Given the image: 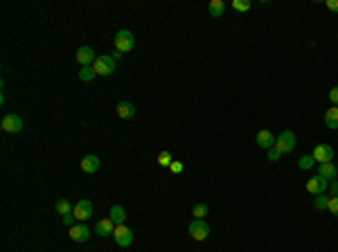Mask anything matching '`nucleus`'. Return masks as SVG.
Wrapping results in <instances>:
<instances>
[{
  "mask_svg": "<svg viewBox=\"0 0 338 252\" xmlns=\"http://www.w3.org/2000/svg\"><path fill=\"white\" fill-rule=\"evenodd\" d=\"M329 99H332V106H338V86H334L329 90Z\"/></svg>",
  "mask_w": 338,
  "mask_h": 252,
  "instance_id": "29",
  "label": "nucleus"
},
{
  "mask_svg": "<svg viewBox=\"0 0 338 252\" xmlns=\"http://www.w3.org/2000/svg\"><path fill=\"white\" fill-rule=\"evenodd\" d=\"M275 140H277V137H275L270 131H260L257 133V146H262V149H266V151L273 149Z\"/></svg>",
  "mask_w": 338,
  "mask_h": 252,
  "instance_id": "14",
  "label": "nucleus"
},
{
  "mask_svg": "<svg viewBox=\"0 0 338 252\" xmlns=\"http://www.w3.org/2000/svg\"><path fill=\"white\" fill-rule=\"evenodd\" d=\"M70 239H72L74 243H86L90 239V228L86 223H74L72 228H70Z\"/></svg>",
  "mask_w": 338,
  "mask_h": 252,
  "instance_id": "9",
  "label": "nucleus"
},
{
  "mask_svg": "<svg viewBox=\"0 0 338 252\" xmlns=\"http://www.w3.org/2000/svg\"><path fill=\"white\" fill-rule=\"evenodd\" d=\"M74 218H77L79 223H86L90 216H93V203H90L88 198H81L74 203Z\"/></svg>",
  "mask_w": 338,
  "mask_h": 252,
  "instance_id": "4",
  "label": "nucleus"
},
{
  "mask_svg": "<svg viewBox=\"0 0 338 252\" xmlns=\"http://www.w3.org/2000/svg\"><path fill=\"white\" fill-rule=\"evenodd\" d=\"M232 9H237V11H248V9H250V2H248V0H232Z\"/></svg>",
  "mask_w": 338,
  "mask_h": 252,
  "instance_id": "26",
  "label": "nucleus"
},
{
  "mask_svg": "<svg viewBox=\"0 0 338 252\" xmlns=\"http://www.w3.org/2000/svg\"><path fill=\"white\" fill-rule=\"evenodd\" d=\"M113 239H115V243H118L120 248H129L133 243V232L127 225H118L115 232H113Z\"/></svg>",
  "mask_w": 338,
  "mask_h": 252,
  "instance_id": "8",
  "label": "nucleus"
},
{
  "mask_svg": "<svg viewBox=\"0 0 338 252\" xmlns=\"http://www.w3.org/2000/svg\"><path fill=\"white\" fill-rule=\"evenodd\" d=\"M329 194L338 196V180H332V183H329Z\"/></svg>",
  "mask_w": 338,
  "mask_h": 252,
  "instance_id": "32",
  "label": "nucleus"
},
{
  "mask_svg": "<svg viewBox=\"0 0 338 252\" xmlns=\"http://www.w3.org/2000/svg\"><path fill=\"white\" fill-rule=\"evenodd\" d=\"M307 191L309 194H314V196H320V194H327V189H329V180H325L323 176H314V178H309L307 180Z\"/></svg>",
  "mask_w": 338,
  "mask_h": 252,
  "instance_id": "6",
  "label": "nucleus"
},
{
  "mask_svg": "<svg viewBox=\"0 0 338 252\" xmlns=\"http://www.w3.org/2000/svg\"><path fill=\"white\" fill-rule=\"evenodd\" d=\"M327 7L332 11H338V0H327Z\"/></svg>",
  "mask_w": 338,
  "mask_h": 252,
  "instance_id": "33",
  "label": "nucleus"
},
{
  "mask_svg": "<svg viewBox=\"0 0 338 252\" xmlns=\"http://www.w3.org/2000/svg\"><path fill=\"white\" fill-rule=\"evenodd\" d=\"M329 212L334 214V216H338V196H332V198H329Z\"/></svg>",
  "mask_w": 338,
  "mask_h": 252,
  "instance_id": "27",
  "label": "nucleus"
},
{
  "mask_svg": "<svg viewBox=\"0 0 338 252\" xmlns=\"http://www.w3.org/2000/svg\"><path fill=\"white\" fill-rule=\"evenodd\" d=\"M95 77H97V72H95L93 65H86V68L79 70V79H81V81H86V83H90Z\"/></svg>",
  "mask_w": 338,
  "mask_h": 252,
  "instance_id": "22",
  "label": "nucleus"
},
{
  "mask_svg": "<svg viewBox=\"0 0 338 252\" xmlns=\"http://www.w3.org/2000/svg\"><path fill=\"white\" fill-rule=\"evenodd\" d=\"M81 169L86 171V174H95V171H99V158L97 155H86L81 160Z\"/></svg>",
  "mask_w": 338,
  "mask_h": 252,
  "instance_id": "17",
  "label": "nucleus"
},
{
  "mask_svg": "<svg viewBox=\"0 0 338 252\" xmlns=\"http://www.w3.org/2000/svg\"><path fill=\"white\" fill-rule=\"evenodd\" d=\"M295 144H298V140H295V133L293 131H282L277 135V140H275V149L279 151V153H291V151L295 149Z\"/></svg>",
  "mask_w": 338,
  "mask_h": 252,
  "instance_id": "2",
  "label": "nucleus"
},
{
  "mask_svg": "<svg viewBox=\"0 0 338 252\" xmlns=\"http://www.w3.org/2000/svg\"><path fill=\"white\" fill-rule=\"evenodd\" d=\"M325 126L327 128H338V106L327 108V113H325Z\"/></svg>",
  "mask_w": 338,
  "mask_h": 252,
  "instance_id": "19",
  "label": "nucleus"
},
{
  "mask_svg": "<svg viewBox=\"0 0 338 252\" xmlns=\"http://www.w3.org/2000/svg\"><path fill=\"white\" fill-rule=\"evenodd\" d=\"M207 11H210L212 18H221L225 14V2L223 0H212L210 5H207Z\"/></svg>",
  "mask_w": 338,
  "mask_h": 252,
  "instance_id": "18",
  "label": "nucleus"
},
{
  "mask_svg": "<svg viewBox=\"0 0 338 252\" xmlns=\"http://www.w3.org/2000/svg\"><path fill=\"white\" fill-rule=\"evenodd\" d=\"M169 169H172L174 174H183V169H185V167H183V162H181V160H174Z\"/></svg>",
  "mask_w": 338,
  "mask_h": 252,
  "instance_id": "31",
  "label": "nucleus"
},
{
  "mask_svg": "<svg viewBox=\"0 0 338 252\" xmlns=\"http://www.w3.org/2000/svg\"><path fill=\"white\" fill-rule=\"evenodd\" d=\"M74 221H77V218H74V214H66V216H61V223L68 225V228H72Z\"/></svg>",
  "mask_w": 338,
  "mask_h": 252,
  "instance_id": "28",
  "label": "nucleus"
},
{
  "mask_svg": "<svg viewBox=\"0 0 338 252\" xmlns=\"http://www.w3.org/2000/svg\"><path fill=\"white\" fill-rule=\"evenodd\" d=\"M314 207L320 209V212H323V209H327V207H329V196H327V194L316 196V198H314Z\"/></svg>",
  "mask_w": 338,
  "mask_h": 252,
  "instance_id": "24",
  "label": "nucleus"
},
{
  "mask_svg": "<svg viewBox=\"0 0 338 252\" xmlns=\"http://www.w3.org/2000/svg\"><path fill=\"white\" fill-rule=\"evenodd\" d=\"M314 165H316V160H314V155H311V153H309V155H302V158L298 160V167H300V169H304V171L311 169Z\"/></svg>",
  "mask_w": 338,
  "mask_h": 252,
  "instance_id": "25",
  "label": "nucleus"
},
{
  "mask_svg": "<svg viewBox=\"0 0 338 252\" xmlns=\"http://www.w3.org/2000/svg\"><path fill=\"white\" fill-rule=\"evenodd\" d=\"M77 61L81 63V68H86V65H93V63L97 61V54H95L93 48H88V45H81V48L77 50Z\"/></svg>",
  "mask_w": 338,
  "mask_h": 252,
  "instance_id": "11",
  "label": "nucleus"
},
{
  "mask_svg": "<svg viewBox=\"0 0 338 252\" xmlns=\"http://www.w3.org/2000/svg\"><path fill=\"white\" fill-rule=\"evenodd\" d=\"M316 162H332L334 160V146L329 144H316L314 151H311Z\"/></svg>",
  "mask_w": 338,
  "mask_h": 252,
  "instance_id": "10",
  "label": "nucleus"
},
{
  "mask_svg": "<svg viewBox=\"0 0 338 252\" xmlns=\"http://www.w3.org/2000/svg\"><path fill=\"white\" fill-rule=\"evenodd\" d=\"M135 48V36H133V32H129V29H120L118 34H115V50H120V52H131V50Z\"/></svg>",
  "mask_w": 338,
  "mask_h": 252,
  "instance_id": "3",
  "label": "nucleus"
},
{
  "mask_svg": "<svg viewBox=\"0 0 338 252\" xmlns=\"http://www.w3.org/2000/svg\"><path fill=\"white\" fill-rule=\"evenodd\" d=\"M172 162H174V155L169 151H160L158 153V165L160 167H172Z\"/></svg>",
  "mask_w": 338,
  "mask_h": 252,
  "instance_id": "23",
  "label": "nucleus"
},
{
  "mask_svg": "<svg viewBox=\"0 0 338 252\" xmlns=\"http://www.w3.org/2000/svg\"><path fill=\"white\" fill-rule=\"evenodd\" d=\"M95 72H97V77H111L113 72H115V59L111 57V54H102V57H97V61L93 63Z\"/></svg>",
  "mask_w": 338,
  "mask_h": 252,
  "instance_id": "1",
  "label": "nucleus"
},
{
  "mask_svg": "<svg viewBox=\"0 0 338 252\" xmlns=\"http://www.w3.org/2000/svg\"><path fill=\"white\" fill-rule=\"evenodd\" d=\"M190 237L194 239V241H205V239L210 237V225H207L205 221L194 218V221L190 223Z\"/></svg>",
  "mask_w": 338,
  "mask_h": 252,
  "instance_id": "5",
  "label": "nucleus"
},
{
  "mask_svg": "<svg viewBox=\"0 0 338 252\" xmlns=\"http://www.w3.org/2000/svg\"><path fill=\"white\" fill-rule=\"evenodd\" d=\"M113 59H115V61H118V59H122V52H120V50H113V54H111Z\"/></svg>",
  "mask_w": 338,
  "mask_h": 252,
  "instance_id": "34",
  "label": "nucleus"
},
{
  "mask_svg": "<svg viewBox=\"0 0 338 252\" xmlns=\"http://www.w3.org/2000/svg\"><path fill=\"white\" fill-rule=\"evenodd\" d=\"M318 176H323L325 180H338V167L334 162H320L318 165Z\"/></svg>",
  "mask_w": 338,
  "mask_h": 252,
  "instance_id": "12",
  "label": "nucleus"
},
{
  "mask_svg": "<svg viewBox=\"0 0 338 252\" xmlns=\"http://www.w3.org/2000/svg\"><path fill=\"white\" fill-rule=\"evenodd\" d=\"M207 212H210V207H207V203H196L194 207H192V216L199 218V221H205Z\"/></svg>",
  "mask_w": 338,
  "mask_h": 252,
  "instance_id": "21",
  "label": "nucleus"
},
{
  "mask_svg": "<svg viewBox=\"0 0 338 252\" xmlns=\"http://www.w3.org/2000/svg\"><path fill=\"white\" fill-rule=\"evenodd\" d=\"M118 117L120 120H133L135 117V106L131 102H120L118 104Z\"/></svg>",
  "mask_w": 338,
  "mask_h": 252,
  "instance_id": "15",
  "label": "nucleus"
},
{
  "mask_svg": "<svg viewBox=\"0 0 338 252\" xmlns=\"http://www.w3.org/2000/svg\"><path fill=\"white\" fill-rule=\"evenodd\" d=\"M115 228H118V225L113 223L111 218H102V221H99V223L95 225V232H97L99 237H113Z\"/></svg>",
  "mask_w": 338,
  "mask_h": 252,
  "instance_id": "13",
  "label": "nucleus"
},
{
  "mask_svg": "<svg viewBox=\"0 0 338 252\" xmlns=\"http://www.w3.org/2000/svg\"><path fill=\"white\" fill-rule=\"evenodd\" d=\"M0 126H2V131L7 133H20L23 131V120H20L18 115H14V113H9V115L2 117V122H0Z\"/></svg>",
  "mask_w": 338,
  "mask_h": 252,
  "instance_id": "7",
  "label": "nucleus"
},
{
  "mask_svg": "<svg viewBox=\"0 0 338 252\" xmlns=\"http://www.w3.org/2000/svg\"><path fill=\"white\" fill-rule=\"evenodd\" d=\"M266 153H269V160H273V162L282 158V153H279V151L275 149V146H273V149H269V151H266Z\"/></svg>",
  "mask_w": 338,
  "mask_h": 252,
  "instance_id": "30",
  "label": "nucleus"
},
{
  "mask_svg": "<svg viewBox=\"0 0 338 252\" xmlns=\"http://www.w3.org/2000/svg\"><path fill=\"white\" fill-rule=\"evenodd\" d=\"M108 218H111L115 225H124V221H127V212H124L122 205H113L111 214H108Z\"/></svg>",
  "mask_w": 338,
  "mask_h": 252,
  "instance_id": "16",
  "label": "nucleus"
},
{
  "mask_svg": "<svg viewBox=\"0 0 338 252\" xmlns=\"http://www.w3.org/2000/svg\"><path fill=\"white\" fill-rule=\"evenodd\" d=\"M54 207H57V212H59L61 216H66V214H72V212H74V205L70 203L68 198H59Z\"/></svg>",
  "mask_w": 338,
  "mask_h": 252,
  "instance_id": "20",
  "label": "nucleus"
}]
</instances>
